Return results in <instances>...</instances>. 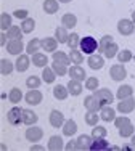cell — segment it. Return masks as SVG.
<instances>
[{"label":"cell","mask_w":135,"mask_h":151,"mask_svg":"<svg viewBox=\"0 0 135 151\" xmlns=\"http://www.w3.org/2000/svg\"><path fill=\"white\" fill-rule=\"evenodd\" d=\"M98 50V42L95 40L92 35H87V37L80 39V52L87 53V55H93Z\"/></svg>","instance_id":"1"},{"label":"cell","mask_w":135,"mask_h":151,"mask_svg":"<svg viewBox=\"0 0 135 151\" xmlns=\"http://www.w3.org/2000/svg\"><path fill=\"white\" fill-rule=\"evenodd\" d=\"M109 77H111L113 81H116V82L124 81V79L127 77V71H126V68H124V64L122 63L113 64L111 69H109Z\"/></svg>","instance_id":"2"},{"label":"cell","mask_w":135,"mask_h":151,"mask_svg":"<svg viewBox=\"0 0 135 151\" xmlns=\"http://www.w3.org/2000/svg\"><path fill=\"white\" fill-rule=\"evenodd\" d=\"M5 47H6V52L10 55H16V56H19L24 50V44L21 39H11V40H8V44Z\"/></svg>","instance_id":"3"},{"label":"cell","mask_w":135,"mask_h":151,"mask_svg":"<svg viewBox=\"0 0 135 151\" xmlns=\"http://www.w3.org/2000/svg\"><path fill=\"white\" fill-rule=\"evenodd\" d=\"M27 142H40L42 137H44V130L40 127H35V125H29V129H26V134H24Z\"/></svg>","instance_id":"4"},{"label":"cell","mask_w":135,"mask_h":151,"mask_svg":"<svg viewBox=\"0 0 135 151\" xmlns=\"http://www.w3.org/2000/svg\"><path fill=\"white\" fill-rule=\"evenodd\" d=\"M95 96H97L98 100H100V103L103 106L105 105H111L113 101H114V95L111 93V90L109 88H100V90H95V93H93Z\"/></svg>","instance_id":"5"},{"label":"cell","mask_w":135,"mask_h":151,"mask_svg":"<svg viewBox=\"0 0 135 151\" xmlns=\"http://www.w3.org/2000/svg\"><path fill=\"white\" fill-rule=\"evenodd\" d=\"M6 119H8V122L11 125H19V124H23V109L21 108H11V109L6 113Z\"/></svg>","instance_id":"6"},{"label":"cell","mask_w":135,"mask_h":151,"mask_svg":"<svg viewBox=\"0 0 135 151\" xmlns=\"http://www.w3.org/2000/svg\"><path fill=\"white\" fill-rule=\"evenodd\" d=\"M118 111L122 114H129L132 113V111L135 109V98L134 96H129V98H124V100H119L118 103Z\"/></svg>","instance_id":"7"},{"label":"cell","mask_w":135,"mask_h":151,"mask_svg":"<svg viewBox=\"0 0 135 151\" xmlns=\"http://www.w3.org/2000/svg\"><path fill=\"white\" fill-rule=\"evenodd\" d=\"M24 100H26V103H29L31 106H35V105H39V103H42L44 95H42V92L37 90V88H31V90L26 93Z\"/></svg>","instance_id":"8"},{"label":"cell","mask_w":135,"mask_h":151,"mask_svg":"<svg viewBox=\"0 0 135 151\" xmlns=\"http://www.w3.org/2000/svg\"><path fill=\"white\" fill-rule=\"evenodd\" d=\"M84 106H85V109L87 111H95V113H98V111L103 108V105L100 103V100L97 98L95 95H88V96H85V100H84Z\"/></svg>","instance_id":"9"},{"label":"cell","mask_w":135,"mask_h":151,"mask_svg":"<svg viewBox=\"0 0 135 151\" xmlns=\"http://www.w3.org/2000/svg\"><path fill=\"white\" fill-rule=\"evenodd\" d=\"M118 31L122 35H130L135 31V23L132 19H121L118 23Z\"/></svg>","instance_id":"10"},{"label":"cell","mask_w":135,"mask_h":151,"mask_svg":"<svg viewBox=\"0 0 135 151\" xmlns=\"http://www.w3.org/2000/svg\"><path fill=\"white\" fill-rule=\"evenodd\" d=\"M48 121H50L52 127H55V129L63 127V124L66 122V121H65V116H63V113H61V111H58V109H53V111H52Z\"/></svg>","instance_id":"11"},{"label":"cell","mask_w":135,"mask_h":151,"mask_svg":"<svg viewBox=\"0 0 135 151\" xmlns=\"http://www.w3.org/2000/svg\"><path fill=\"white\" fill-rule=\"evenodd\" d=\"M68 74H69L71 79H76V81H80V82H82L84 79H87V74H85L84 68L79 66V64H74V66H71L69 71H68Z\"/></svg>","instance_id":"12"},{"label":"cell","mask_w":135,"mask_h":151,"mask_svg":"<svg viewBox=\"0 0 135 151\" xmlns=\"http://www.w3.org/2000/svg\"><path fill=\"white\" fill-rule=\"evenodd\" d=\"M100 117H101V121H105V122H114V119H116L114 108H111L109 105H105L100 109Z\"/></svg>","instance_id":"13"},{"label":"cell","mask_w":135,"mask_h":151,"mask_svg":"<svg viewBox=\"0 0 135 151\" xmlns=\"http://www.w3.org/2000/svg\"><path fill=\"white\" fill-rule=\"evenodd\" d=\"M93 142V137L90 135H79L76 140V145L79 151H85V150H90V145Z\"/></svg>","instance_id":"14"},{"label":"cell","mask_w":135,"mask_h":151,"mask_svg":"<svg viewBox=\"0 0 135 151\" xmlns=\"http://www.w3.org/2000/svg\"><path fill=\"white\" fill-rule=\"evenodd\" d=\"M31 61H32V60H29V56H27V55H23V53H21V55L18 56L16 63H15L16 71H19V73L27 71V69H29V66H31Z\"/></svg>","instance_id":"15"},{"label":"cell","mask_w":135,"mask_h":151,"mask_svg":"<svg viewBox=\"0 0 135 151\" xmlns=\"http://www.w3.org/2000/svg\"><path fill=\"white\" fill-rule=\"evenodd\" d=\"M47 148L50 150V151H60V150H63V148H65V143H63V138H61L60 135H53V137H50Z\"/></svg>","instance_id":"16"},{"label":"cell","mask_w":135,"mask_h":151,"mask_svg":"<svg viewBox=\"0 0 135 151\" xmlns=\"http://www.w3.org/2000/svg\"><path fill=\"white\" fill-rule=\"evenodd\" d=\"M60 42L56 40V37H45L42 39V48H44V52H56V47H58Z\"/></svg>","instance_id":"17"},{"label":"cell","mask_w":135,"mask_h":151,"mask_svg":"<svg viewBox=\"0 0 135 151\" xmlns=\"http://www.w3.org/2000/svg\"><path fill=\"white\" fill-rule=\"evenodd\" d=\"M87 63H88V66H90L92 69H101L103 64H105V60H103L101 55H97V53H93V55H88Z\"/></svg>","instance_id":"18"},{"label":"cell","mask_w":135,"mask_h":151,"mask_svg":"<svg viewBox=\"0 0 135 151\" xmlns=\"http://www.w3.org/2000/svg\"><path fill=\"white\" fill-rule=\"evenodd\" d=\"M66 87H68V90H69V95L77 96V95H80V93H82V84H80V81L71 79L69 84H68Z\"/></svg>","instance_id":"19"},{"label":"cell","mask_w":135,"mask_h":151,"mask_svg":"<svg viewBox=\"0 0 135 151\" xmlns=\"http://www.w3.org/2000/svg\"><path fill=\"white\" fill-rule=\"evenodd\" d=\"M13 69H16V66H15V64H13L10 60H6V58H2V60H0V74L8 76V74L13 73Z\"/></svg>","instance_id":"20"},{"label":"cell","mask_w":135,"mask_h":151,"mask_svg":"<svg viewBox=\"0 0 135 151\" xmlns=\"http://www.w3.org/2000/svg\"><path fill=\"white\" fill-rule=\"evenodd\" d=\"M32 64H34V66H37V68H45L48 64L47 55H45V53H40V52L34 53V55H32Z\"/></svg>","instance_id":"21"},{"label":"cell","mask_w":135,"mask_h":151,"mask_svg":"<svg viewBox=\"0 0 135 151\" xmlns=\"http://www.w3.org/2000/svg\"><path fill=\"white\" fill-rule=\"evenodd\" d=\"M37 114L34 113L32 109H23V124L26 125H34L37 122Z\"/></svg>","instance_id":"22"},{"label":"cell","mask_w":135,"mask_h":151,"mask_svg":"<svg viewBox=\"0 0 135 151\" xmlns=\"http://www.w3.org/2000/svg\"><path fill=\"white\" fill-rule=\"evenodd\" d=\"M61 24L66 27V29H73V27H76V24H77L76 15H73V13H66V15H63Z\"/></svg>","instance_id":"23"},{"label":"cell","mask_w":135,"mask_h":151,"mask_svg":"<svg viewBox=\"0 0 135 151\" xmlns=\"http://www.w3.org/2000/svg\"><path fill=\"white\" fill-rule=\"evenodd\" d=\"M39 48H42V39H31L29 44L26 45V53L34 55V53L39 52Z\"/></svg>","instance_id":"24"},{"label":"cell","mask_w":135,"mask_h":151,"mask_svg":"<svg viewBox=\"0 0 135 151\" xmlns=\"http://www.w3.org/2000/svg\"><path fill=\"white\" fill-rule=\"evenodd\" d=\"M55 37L60 44H68V39H69V32L65 26H60L55 29Z\"/></svg>","instance_id":"25"},{"label":"cell","mask_w":135,"mask_h":151,"mask_svg":"<svg viewBox=\"0 0 135 151\" xmlns=\"http://www.w3.org/2000/svg\"><path fill=\"white\" fill-rule=\"evenodd\" d=\"M60 8V3L58 0H44V12L47 13V15H53V13H56Z\"/></svg>","instance_id":"26"},{"label":"cell","mask_w":135,"mask_h":151,"mask_svg":"<svg viewBox=\"0 0 135 151\" xmlns=\"http://www.w3.org/2000/svg\"><path fill=\"white\" fill-rule=\"evenodd\" d=\"M76 132H77V124H76V121L69 119V121H66L65 124H63V134H65L66 137H73Z\"/></svg>","instance_id":"27"},{"label":"cell","mask_w":135,"mask_h":151,"mask_svg":"<svg viewBox=\"0 0 135 151\" xmlns=\"http://www.w3.org/2000/svg\"><path fill=\"white\" fill-rule=\"evenodd\" d=\"M132 93H134V88L130 85H121L118 88V92H116V98L118 100L129 98V96H132Z\"/></svg>","instance_id":"28"},{"label":"cell","mask_w":135,"mask_h":151,"mask_svg":"<svg viewBox=\"0 0 135 151\" xmlns=\"http://www.w3.org/2000/svg\"><path fill=\"white\" fill-rule=\"evenodd\" d=\"M101 53L106 56V58H114V56H118V53H119V47H118L116 42H113V44H109L108 47H105Z\"/></svg>","instance_id":"29"},{"label":"cell","mask_w":135,"mask_h":151,"mask_svg":"<svg viewBox=\"0 0 135 151\" xmlns=\"http://www.w3.org/2000/svg\"><path fill=\"white\" fill-rule=\"evenodd\" d=\"M68 95H69L68 87H65V85H55V88H53V96H55L56 100H66Z\"/></svg>","instance_id":"30"},{"label":"cell","mask_w":135,"mask_h":151,"mask_svg":"<svg viewBox=\"0 0 135 151\" xmlns=\"http://www.w3.org/2000/svg\"><path fill=\"white\" fill-rule=\"evenodd\" d=\"M52 58H53V61H56V63H61V64H69L71 63V58H69V55H66L65 52H53V55H52Z\"/></svg>","instance_id":"31"},{"label":"cell","mask_w":135,"mask_h":151,"mask_svg":"<svg viewBox=\"0 0 135 151\" xmlns=\"http://www.w3.org/2000/svg\"><path fill=\"white\" fill-rule=\"evenodd\" d=\"M90 150H93V151L109 150V145L105 138H93V142H92V145H90Z\"/></svg>","instance_id":"32"},{"label":"cell","mask_w":135,"mask_h":151,"mask_svg":"<svg viewBox=\"0 0 135 151\" xmlns=\"http://www.w3.org/2000/svg\"><path fill=\"white\" fill-rule=\"evenodd\" d=\"M11 26H13L11 24V15H10V13H2V16H0V29L6 32Z\"/></svg>","instance_id":"33"},{"label":"cell","mask_w":135,"mask_h":151,"mask_svg":"<svg viewBox=\"0 0 135 151\" xmlns=\"http://www.w3.org/2000/svg\"><path fill=\"white\" fill-rule=\"evenodd\" d=\"M21 29H23L24 34H31L34 29H35V21L32 18H26V19H23V23H21Z\"/></svg>","instance_id":"34"},{"label":"cell","mask_w":135,"mask_h":151,"mask_svg":"<svg viewBox=\"0 0 135 151\" xmlns=\"http://www.w3.org/2000/svg\"><path fill=\"white\" fill-rule=\"evenodd\" d=\"M8 100L11 103H15V105H16V103H19L21 100H23V92H21L18 87H13L11 90H10V93H8Z\"/></svg>","instance_id":"35"},{"label":"cell","mask_w":135,"mask_h":151,"mask_svg":"<svg viewBox=\"0 0 135 151\" xmlns=\"http://www.w3.org/2000/svg\"><path fill=\"white\" fill-rule=\"evenodd\" d=\"M42 77H44V82H47V84H52V82H55L56 79V73L52 69V68H44V73H42Z\"/></svg>","instance_id":"36"},{"label":"cell","mask_w":135,"mask_h":151,"mask_svg":"<svg viewBox=\"0 0 135 151\" xmlns=\"http://www.w3.org/2000/svg\"><path fill=\"white\" fill-rule=\"evenodd\" d=\"M134 132H135V127H134L132 122H129L127 125H124V127L119 129V135L122 137V138H129V137H132Z\"/></svg>","instance_id":"37"},{"label":"cell","mask_w":135,"mask_h":151,"mask_svg":"<svg viewBox=\"0 0 135 151\" xmlns=\"http://www.w3.org/2000/svg\"><path fill=\"white\" fill-rule=\"evenodd\" d=\"M23 29H21L19 26H11L8 31H6V35H8V39L11 40V39H21L23 37Z\"/></svg>","instance_id":"38"},{"label":"cell","mask_w":135,"mask_h":151,"mask_svg":"<svg viewBox=\"0 0 135 151\" xmlns=\"http://www.w3.org/2000/svg\"><path fill=\"white\" fill-rule=\"evenodd\" d=\"M100 119H101V117L98 116L95 111H87V114H85V122H87L88 125H92V127H93V125H97Z\"/></svg>","instance_id":"39"},{"label":"cell","mask_w":135,"mask_h":151,"mask_svg":"<svg viewBox=\"0 0 135 151\" xmlns=\"http://www.w3.org/2000/svg\"><path fill=\"white\" fill-rule=\"evenodd\" d=\"M42 84V79L39 76H31V77L26 79V87L27 88H39Z\"/></svg>","instance_id":"40"},{"label":"cell","mask_w":135,"mask_h":151,"mask_svg":"<svg viewBox=\"0 0 135 151\" xmlns=\"http://www.w3.org/2000/svg\"><path fill=\"white\" fill-rule=\"evenodd\" d=\"M69 58H71V63H74V64H82L84 55H82V52H77V50L74 48V50H71V52H69Z\"/></svg>","instance_id":"41"},{"label":"cell","mask_w":135,"mask_h":151,"mask_svg":"<svg viewBox=\"0 0 135 151\" xmlns=\"http://www.w3.org/2000/svg\"><path fill=\"white\" fill-rule=\"evenodd\" d=\"M106 134H108V130L103 125H93V129H92V137L93 138H105Z\"/></svg>","instance_id":"42"},{"label":"cell","mask_w":135,"mask_h":151,"mask_svg":"<svg viewBox=\"0 0 135 151\" xmlns=\"http://www.w3.org/2000/svg\"><path fill=\"white\" fill-rule=\"evenodd\" d=\"M98 85H100V81H98L97 77H87L85 79V88L87 90H97Z\"/></svg>","instance_id":"43"},{"label":"cell","mask_w":135,"mask_h":151,"mask_svg":"<svg viewBox=\"0 0 135 151\" xmlns=\"http://www.w3.org/2000/svg\"><path fill=\"white\" fill-rule=\"evenodd\" d=\"M132 58H134V56H132V52H130V50H121V52L118 53L119 63H129Z\"/></svg>","instance_id":"44"},{"label":"cell","mask_w":135,"mask_h":151,"mask_svg":"<svg viewBox=\"0 0 135 151\" xmlns=\"http://www.w3.org/2000/svg\"><path fill=\"white\" fill-rule=\"evenodd\" d=\"M68 45H69V48H71V50L77 48V45H80V37L76 34V32L69 34V39H68Z\"/></svg>","instance_id":"45"},{"label":"cell","mask_w":135,"mask_h":151,"mask_svg":"<svg viewBox=\"0 0 135 151\" xmlns=\"http://www.w3.org/2000/svg\"><path fill=\"white\" fill-rule=\"evenodd\" d=\"M52 69L56 73V76H65V74H68V68H66V64L56 63V61H53V64H52Z\"/></svg>","instance_id":"46"},{"label":"cell","mask_w":135,"mask_h":151,"mask_svg":"<svg viewBox=\"0 0 135 151\" xmlns=\"http://www.w3.org/2000/svg\"><path fill=\"white\" fill-rule=\"evenodd\" d=\"M114 42V39H113V35H103L101 37V40H100V44H98V48H100V52H103V48L105 47H108L109 44H113Z\"/></svg>","instance_id":"47"},{"label":"cell","mask_w":135,"mask_h":151,"mask_svg":"<svg viewBox=\"0 0 135 151\" xmlns=\"http://www.w3.org/2000/svg\"><path fill=\"white\" fill-rule=\"evenodd\" d=\"M129 117L127 116H119V117H116L114 119V125H116V129H121V127H124V125H127L129 124Z\"/></svg>","instance_id":"48"},{"label":"cell","mask_w":135,"mask_h":151,"mask_svg":"<svg viewBox=\"0 0 135 151\" xmlns=\"http://www.w3.org/2000/svg\"><path fill=\"white\" fill-rule=\"evenodd\" d=\"M29 15V12H27V10H24V8H19V10H15V12H13V16L15 18H18V19H26V18H29L27 16Z\"/></svg>","instance_id":"49"},{"label":"cell","mask_w":135,"mask_h":151,"mask_svg":"<svg viewBox=\"0 0 135 151\" xmlns=\"http://www.w3.org/2000/svg\"><path fill=\"white\" fill-rule=\"evenodd\" d=\"M65 148H66L68 151H71V150H77V145H76V140H71V142H68Z\"/></svg>","instance_id":"50"},{"label":"cell","mask_w":135,"mask_h":151,"mask_svg":"<svg viewBox=\"0 0 135 151\" xmlns=\"http://www.w3.org/2000/svg\"><path fill=\"white\" fill-rule=\"evenodd\" d=\"M8 35H6V32H2V34H0V45H6L8 44Z\"/></svg>","instance_id":"51"},{"label":"cell","mask_w":135,"mask_h":151,"mask_svg":"<svg viewBox=\"0 0 135 151\" xmlns=\"http://www.w3.org/2000/svg\"><path fill=\"white\" fill-rule=\"evenodd\" d=\"M31 150H32V151H44V146H42V145H32V146H31Z\"/></svg>","instance_id":"52"},{"label":"cell","mask_w":135,"mask_h":151,"mask_svg":"<svg viewBox=\"0 0 135 151\" xmlns=\"http://www.w3.org/2000/svg\"><path fill=\"white\" fill-rule=\"evenodd\" d=\"M122 150H124V151H130V150H134V145H124Z\"/></svg>","instance_id":"53"},{"label":"cell","mask_w":135,"mask_h":151,"mask_svg":"<svg viewBox=\"0 0 135 151\" xmlns=\"http://www.w3.org/2000/svg\"><path fill=\"white\" fill-rule=\"evenodd\" d=\"M58 2H61V3H69V2H73V0H58Z\"/></svg>","instance_id":"54"},{"label":"cell","mask_w":135,"mask_h":151,"mask_svg":"<svg viewBox=\"0 0 135 151\" xmlns=\"http://www.w3.org/2000/svg\"><path fill=\"white\" fill-rule=\"evenodd\" d=\"M132 145H134V148H135V134L132 135Z\"/></svg>","instance_id":"55"},{"label":"cell","mask_w":135,"mask_h":151,"mask_svg":"<svg viewBox=\"0 0 135 151\" xmlns=\"http://www.w3.org/2000/svg\"><path fill=\"white\" fill-rule=\"evenodd\" d=\"M132 21H134V23H135V12L132 13Z\"/></svg>","instance_id":"56"},{"label":"cell","mask_w":135,"mask_h":151,"mask_svg":"<svg viewBox=\"0 0 135 151\" xmlns=\"http://www.w3.org/2000/svg\"><path fill=\"white\" fill-rule=\"evenodd\" d=\"M134 60H135V55H134Z\"/></svg>","instance_id":"57"}]
</instances>
